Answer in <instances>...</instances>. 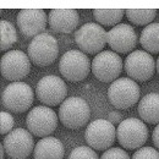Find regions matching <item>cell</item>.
I'll use <instances>...</instances> for the list:
<instances>
[{
  "label": "cell",
  "instance_id": "3",
  "mask_svg": "<svg viewBox=\"0 0 159 159\" xmlns=\"http://www.w3.org/2000/svg\"><path fill=\"white\" fill-rule=\"evenodd\" d=\"M139 86L130 77H120L110 83L108 99L116 109H127L139 100Z\"/></svg>",
  "mask_w": 159,
  "mask_h": 159
},
{
  "label": "cell",
  "instance_id": "30",
  "mask_svg": "<svg viewBox=\"0 0 159 159\" xmlns=\"http://www.w3.org/2000/svg\"><path fill=\"white\" fill-rule=\"evenodd\" d=\"M156 69H157V72H158V75H159V58H158V60H157V62H156Z\"/></svg>",
  "mask_w": 159,
  "mask_h": 159
},
{
  "label": "cell",
  "instance_id": "21",
  "mask_svg": "<svg viewBox=\"0 0 159 159\" xmlns=\"http://www.w3.org/2000/svg\"><path fill=\"white\" fill-rule=\"evenodd\" d=\"M125 15L124 9H94L93 10V16L99 25L103 26H113L115 27L119 25V22Z\"/></svg>",
  "mask_w": 159,
  "mask_h": 159
},
{
  "label": "cell",
  "instance_id": "16",
  "mask_svg": "<svg viewBox=\"0 0 159 159\" xmlns=\"http://www.w3.org/2000/svg\"><path fill=\"white\" fill-rule=\"evenodd\" d=\"M17 27L25 37H36L44 33L48 23L47 14L43 9H22L17 14Z\"/></svg>",
  "mask_w": 159,
  "mask_h": 159
},
{
  "label": "cell",
  "instance_id": "17",
  "mask_svg": "<svg viewBox=\"0 0 159 159\" xmlns=\"http://www.w3.org/2000/svg\"><path fill=\"white\" fill-rule=\"evenodd\" d=\"M50 28L58 33H71L80 23V15L75 9H52L48 15Z\"/></svg>",
  "mask_w": 159,
  "mask_h": 159
},
{
  "label": "cell",
  "instance_id": "15",
  "mask_svg": "<svg viewBox=\"0 0 159 159\" xmlns=\"http://www.w3.org/2000/svg\"><path fill=\"white\" fill-rule=\"evenodd\" d=\"M107 42L110 49L116 54H127L136 48L137 34L132 26L119 23L108 32Z\"/></svg>",
  "mask_w": 159,
  "mask_h": 159
},
{
  "label": "cell",
  "instance_id": "5",
  "mask_svg": "<svg viewBox=\"0 0 159 159\" xmlns=\"http://www.w3.org/2000/svg\"><path fill=\"white\" fill-rule=\"evenodd\" d=\"M59 71L64 79L72 83H77L88 76L91 71V61L83 52L72 49L61 57Z\"/></svg>",
  "mask_w": 159,
  "mask_h": 159
},
{
  "label": "cell",
  "instance_id": "29",
  "mask_svg": "<svg viewBox=\"0 0 159 159\" xmlns=\"http://www.w3.org/2000/svg\"><path fill=\"white\" fill-rule=\"evenodd\" d=\"M152 141H153L154 146L159 149V124L156 126V129L153 130V134H152Z\"/></svg>",
  "mask_w": 159,
  "mask_h": 159
},
{
  "label": "cell",
  "instance_id": "9",
  "mask_svg": "<svg viewBox=\"0 0 159 159\" xmlns=\"http://www.w3.org/2000/svg\"><path fill=\"white\" fill-rule=\"evenodd\" d=\"M84 139L91 148L97 151H107L115 142L116 129L109 120H93L87 125Z\"/></svg>",
  "mask_w": 159,
  "mask_h": 159
},
{
  "label": "cell",
  "instance_id": "14",
  "mask_svg": "<svg viewBox=\"0 0 159 159\" xmlns=\"http://www.w3.org/2000/svg\"><path fill=\"white\" fill-rule=\"evenodd\" d=\"M6 154L12 159H26L34 151L32 134L23 129H15L9 132L2 142Z\"/></svg>",
  "mask_w": 159,
  "mask_h": 159
},
{
  "label": "cell",
  "instance_id": "11",
  "mask_svg": "<svg viewBox=\"0 0 159 159\" xmlns=\"http://www.w3.org/2000/svg\"><path fill=\"white\" fill-rule=\"evenodd\" d=\"M91 67L97 80L102 82H114L122 71V60L115 52L104 50L94 57Z\"/></svg>",
  "mask_w": 159,
  "mask_h": 159
},
{
  "label": "cell",
  "instance_id": "26",
  "mask_svg": "<svg viewBox=\"0 0 159 159\" xmlns=\"http://www.w3.org/2000/svg\"><path fill=\"white\" fill-rule=\"evenodd\" d=\"M131 159H159V152L153 147H141Z\"/></svg>",
  "mask_w": 159,
  "mask_h": 159
},
{
  "label": "cell",
  "instance_id": "20",
  "mask_svg": "<svg viewBox=\"0 0 159 159\" xmlns=\"http://www.w3.org/2000/svg\"><path fill=\"white\" fill-rule=\"evenodd\" d=\"M139 44L147 53L159 54V23H149L143 28Z\"/></svg>",
  "mask_w": 159,
  "mask_h": 159
},
{
  "label": "cell",
  "instance_id": "2",
  "mask_svg": "<svg viewBox=\"0 0 159 159\" xmlns=\"http://www.w3.org/2000/svg\"><path fill=\"white\" fill-rule=\"evenodd\" d=\"M34 102L32 88L25 82H12L5 87L1 93V103L6 110L15 114L27 111Z\"/></svg>",
  "mask_w": 159,
  "mask_h": 159
},
{
  "label": "cell",
  "instance_id": "28",
  "mask_svg": "<svg viewBox=\"0 0 159 159\" xmlns=\"http://www.w3.org/2000/svg\"><path fill=\"white\" fill-rule=\"evenodd\" d=\"M122 115H121V113L119 111H111V113H109V115H108V120L113 124V125H115V124H120L121 121H122Z\"/></svg>",
  "mask_w": 159,
  "mask_h": 159
},
{
  "label": "cell",
  "instance_id": "12",
  "mask_svg": "<svg viewBox=\"0 0 159 159\" xmlns=\"http://www.w3.org/2000/svg\"><path fill=\"white\" fill-rule=\"evenodd\" d=\"M31 71V60L21 50L6 52L0 60V72L9 81H20L28 76Z\"/></svg>",
  "mask_w": 159,
  "mask_h": 159
},
{
  "label": "cell",
  "instance_id": "6",
  "mask_svg": "<svg viewBox=\"0 0 159 159\" xmlns=\"http://www.w3.org/2000/svg\"><path fill=\"white\" fill-rule=\"evenodd\" d=\"M58 115L47 105H37L28 111L26 125L28 131L37 137H48L58 127Z\"/></svg>",
  "mask_w": 159,
  "mask_h": 159
},
{
  "label": "cell",
  "instance_id": "8",
  "mask_svg": "<svg viewBox=\"0 0 159 159\" xmlns=\"http://www.w3.org/2000/svg\"><path fill=\"white\" fill-rule=\"evenodd\" d=\"M108 32L98 23L89 22L75 32V42L81 52L86 54H99L105 47Z\"/></svg>",
  "mask_w": 159,
  "mask_h": 159
},
{
  "label": "cell",
  "instance_id": "7",
  "mask_svg": "<svg viewBox=\"0 0 159 159\" xmlns=\"http://www.w3.org/2000/svg\"><path fill=\"white\" fill-rule=\"evenodd\" d=\"M116 139L120 146L126 149H139L148 139V129L142 120L129 118L119 124Z\"/></svg>",
  "mask_w": 159,
  "mask_h": 159
},
{
  "label": "cell",
  "instance_id": "19",
  "mask_svg": "<svg viewBox=\"0 0 159 159\" xmlns=\"http://www.w3.org/2000/svg\"><path fill=\"white\" fill-rule=\"evenodd\" d=\"M139 115L147 124H159V93H148L139 104Z\"/></svg>",
  "mask_w": 159,
  "mask_h": 159
},
{
  "label": "cell",
  "instance_id": "22",
  "mask_svg": "<svg viewBox=\"0 0 159 159\" xmlns=\"http://www.w3.org/2000/svg\"><path fill=\"white\" fill-rule=\"evenodd\" d=\"M125 15L130 22L137 26H148L157 15L156 9H126Z\"/></svg>",
  "mask_w": 159,
  "mask_h": 159
},
{
  "label": "cell",
  "instance_id": "27",
  "mask_svg": "<svg viewBox=\"0 0 159 159\" xmlns=\"http://www.w3.org/2000/svg\"><path fill=\"white\" fill-rule=\"evenodd\" d=\"M100 159H130V156L127 154L126 151L121 149L119 147H113L107 149Z\"/></svg>",
  "mask_w": 159,
  "mask_h": 159
},
{
  "label": "cell",
  "instance_id": "18",
  "mask_svg": "<svg viewBox=\"0 0 159 159\" xmlns=\"http://www.w3.org/2000/svg\"><path fill=\"white\" fill-rule=\"evenodd\" d=\"M65 154V148L61 141L57 137L48 136L39 139L34 147V159H62Z\"/></svg>",
  "mask_w": 159,
  "mask_h": 159
},
{
  "label": "cell",
  "instance_id": "4",
  "mask_svg": "<svg viewBox=\"0 0 159 159\" xmlns=\"http://www.w3.org/2000/svg\"><path fill=\"white\" fill-rule=\"evenodd\" d=\"M91 116L89 105L83 98L70 97L65 99L59 109V120L61 124L71 130L84 126Z\"/></svg>",
  "mask_w": 159,
  "mask_h": 159
},
{
  "label": "cell",
  "instance_id": "1",
  "mask_svg": "<svg viewBox=\"0 0 159 159\" xmlns=\"http://www.w3.org/2000/svg\"><path fill=\"white\" fill-rule=\"evenodd\" d=\"M27 55L36 66H49L59 55L58 40L49 33L38 34L30 42L27 47Z\"/></svg>",
  "mask_w": 159,
  "mask_h": 159
},
{
  "label": "cell",
  "instance_id": "13",
  "mask_svg": "<svg viewBox=\"0 0 159 159\" xmlns=\"http://www.w3.org/2000/svg\"><path fill=\"white\" fill-rule=\"evenodd\" d=\"M36 94L44 105L55 107L65 100L67 87L60 77L55 75H48L38 81L36 86Z\"/></svg>",
  "mask_w": 159,
  "mask_h": 159
},
{
  "label": "cell",
  "instance_id": "24",
  "mask_svg": "<svg viewBox=\"0 0 159 159\" xmlns=\"http://www.w3.org/2000/svg\"><path fill=\"white\" fill-rule=\"evenodd\" d=\"M67 159H99V157L89 146H80L71 151Z\"/></svg>",
  "mask_w": 159,
  "mask_h": 159
},
{
  "label": "cell",
  "instance_id": "23",
  "mask_svg": "<svg viewBox=\"0 0 159 159\" xmlns=\"http://www.w3.org/2000/svg\"><path fill=\"white\" fill-rule=\"evenodd\" d=\"M17 42V32L11 22L0 21V50H9Z\"/></svg>",
  "mask_w": 159,
  "mask_h": 159
},
{
  "label": "cell",
  "instance_id": "10",
  "mask_svg": "<svg viewBox=\"0 0 159 159\" xmlns=\"http://www.w3.org/2000/svg\"><path fill=\"white\" fill-rule=\"evenodd\" d=\"M124 69L130 79L146 82L154 75L156 61L149 53L143 50H135L126 57Z\"/></svg>",
  "mask_w": 159,
  "mask_h": 159
},
{
  "label": "cell",
  "instance_id": "25",
  "mask_svg": "<svg viewBox=\"0 0 159 159\" xmlns=\"http://www.w3.org/2000/svg\"><path fill=\"white\" fill-rule=\"evenodd\" d=\"M14 125H15V121L10 113L7 111L0 113V134L1 135H7L9 132H11Z\"/></svg>",
  "mask_w": 159,
  "mask_h": 159
}]
</instances>
